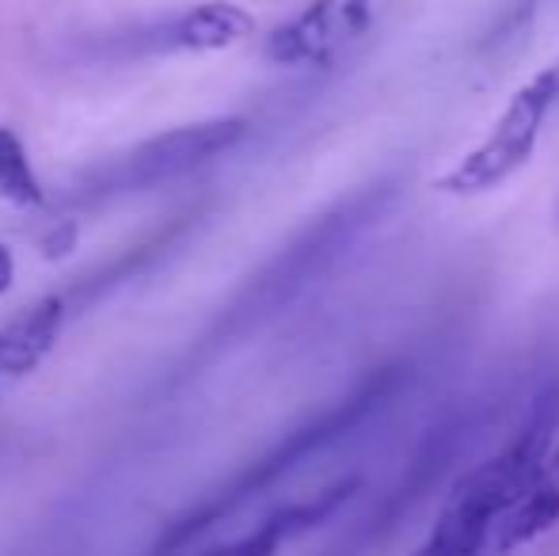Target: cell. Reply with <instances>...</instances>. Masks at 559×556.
Here are the masks:
<instances>
[{
  "instance_id": "6da1fadb",
  "label": "cell",
  "mask_w": 559,
  "mask_h": 556,
  "mask_svg": "<svg viewBox=\"0 0 559 556\" xmlns=\"http://www.w3.org/2000/svg\"><path fill=\"white\" fill-rule=\"evenodd\" d=\"M559 435V381L548 386L525 412V423L491 458L472 465L445 496L435 527L412 556H484L495 549L502 522L510 519L530 484L537 481Z\"/></svg>"
},
{
  "instance_id": "7a4b0ae2",
  "label": "cell",
  "mask_w": 559,
  "mask_h": 556,
  "mask_svg": "<svg viewBox=\"0 0 559 556\" xmlns=\"http://www.w3.org/2000/svg\"><path fill=\"white\" fill-rule=\"evenodd\" d=\"M556 107L559 76L552 66H545L510 96V104L484 130V138L472 149H464L438 176L435 187L442 194H453V199H479V194L499 191L502 184H510L533 161Z\"/></svg>"
},
{
  "instance_id": "3957f363",
  "label": "cell",
  "mask_w": 559,
  "mask_h": 556,
  "mask_svg": "<svg viewBox=\"0 0 559 556\" xmlns=\"http://www.w3.org/2000/svg\"><path fill=\"white\" fill-rule=\"evenodd\" d=\"M243 134H248V122L243 119H210V122H191V127L168 130V134H156L145 145L122 153L107 168H99L92 176L88 191L126 194V191H148V187L183 179L191 171L206 168L217 156H225L228 149H236Z\"/></svg>"
},
{
  "instance_id": "277c9868",
  "label": "cell",
  "mask_w": 559,
  "mask_h": 556,
  "mask_svg": "<svg viewBox=\"0 0 559 556\" xmlns=\"http://www.w3.org/2000/svg\"><path fill=\"white\" fill-rule=\"evenodd\" d=\"M373 23V0H309L266 35L263 58L282 69H328L366 43Z\"/></svg>"
},
{
  "instance_id": "5b68a950",
  "label": "cell",
  "mask_w": 559,
  "mask_h": 556,
  "mask_svg": "<svg viewBox=\"0 0 559 556\" xmlns=\"http://www.w3.org/2000/svg\"><path fill=\"white\" fill-rule=\"evenodd\" d=\"M255 35V15L228 0L191 4L176 15L148 23L138 35V50L145 54H214Z\"/></svg>"
},
{
  "instance_id": "8992f818",
  "label": "cell",
  "mask_w": 559,
  "mask_h": 556,
  "mask_svg": "<svg viewBox=\"0 0 559 556\" xmlns=\"http://www.w3.org/2000/svg\"><path fill=\"white\" fill-rule=\"evenodd\" d=\"M66 317V297L50 294L31 309H23L20 317H12L8 324H0V397L12 393L27 374H35L46 363V355L58 347Z\"/></svg>"
},
{
  "instance_id": "52a82bcc",
  "label": "cell",
  "mask_w": 559,
  "mask_h": 556,
  "mask_svg": "<svg viewBox=\"0 0 559 556\" xmlns=\"http://www.w3.org/2000/svg\"><path fill=\"white\" fill-rule=\"evenodd\" d=\"M559 522V435L548 450L545 465H540L537 481L530 484V492L522 496V504L510 511V519L502 522L499 537H495V553H514L522 545L545 537Z\"/></svg>"
},
{
  "instance_id": "ba28073f",
  "label": "cell",
  "mask_w": 559,
  "mask_h": 556,
  "mask_svg": "<svg viewBox=\"0 0 559 556\" xmlns=\"http://www.w3.org/2000/svg\"><path fill=\"white\" fill-rule=\"evenodd\" d=\"M343 496H346V488H332L328 496H317V499H309V504L282 507V511H274L271 519L259 522L251 534L236 537V542H228V545H214V549H206L199 556H274L286 537L301 534V530H309L312 522L328 519V514L343 504Z\"/></svg>"
},
{
  "instance_id": "9c48e42d",
  "label": "cell",
  "mask_w": 559,
  "mask_h": 556,
  "mask_svg": "<svg viewBox=\"0 0 559 556\" xmlns=\"http://www.w3.org/2000/svg\"><path fill=\"white\" fill-rule=\"evenodd\" d=\"M0 199L15 210H35L46 202V187L31 164L27 145L8 127H0Z\"/></svg>"
},
{
  "instance_id": "30bf717a",
  "label": "cell",
  "mask_w": 559,
  "mask_h": 556,
  "mask_svg": "<svg viewBox=\"0 0 559 556\" xmlns=\"http://www.w3.org/2000/svg\"><path fill=\"white\" fill-rule=\"evenodd\" d=\"M12 282H15V260H12V252L0 245V294L12 289Z\"/></svg>"
},
{
  "instance_id": "8fae6325",
  "label": "cell",
  "mask_w": 559,
  "mask_h": 556,
  "mask_svg": "<svg viewBox=\"0 0 559 556\" xmlns=\"http://www.w3.org/2000/svg\"><path fill=\"white\" fill-rule=\"evenodd\" d=\"M552 69H556V76H559V58H556V61H552Z\"/></svg>"
}]
</instances>
